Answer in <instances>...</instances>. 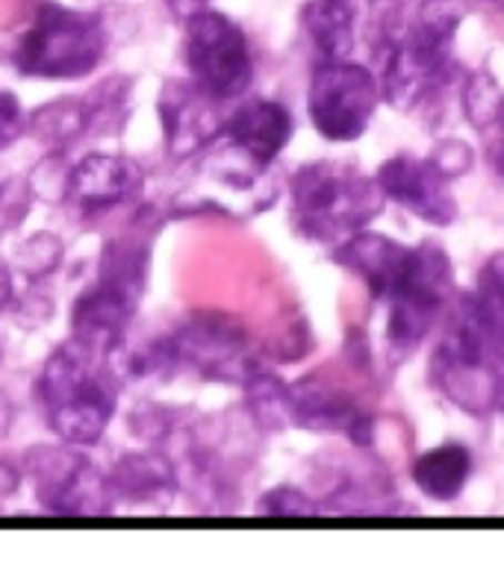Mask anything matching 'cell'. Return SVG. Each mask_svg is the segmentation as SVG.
<instances>
[{
  "label": "cell",
  "instance_id": "cell-27",
  "mask_svg": "<svg viewBox=\"0 0 504 568\" xmlns=\"http://www.w3.org/2000/svg\"><path fill=\"white\" fill-rule=\"evenodd\" d=\"M493 162H496V169L504 174V128H502V136H498L496 148H493Z\"/></svg>",
  "mask_w": 504,
  "mask_h": 568
},
{
  "label": "cell",
  "instance_id": "cell-18",
  "mask_svg": "<svg viewBox=\"0 0 504 568\" xmlns=\"http://www.w3.org/2000/svg\"><path fill=\"white\" fill-rule=\"evenodd\" d=\"M301 21L322 60H349L357 36V0H310Z\"/></svg>",
  "mask_w": 504,
  "mask_h": 568
},
{
  "label": "cell",
  "instance_id": "cell-21",
  "mask_svg": "<svg viewBox=\"0 0 504 568\" xmlns=\"http://www.w3.org/2000/svg\"><path fill=\"white\" fill-rule=\"evenodd\" d=\"M504 92L502 85L493 80V74H475L466 83V92H463V106H466V115L475 128H490V124H498V115H502Z\"/></svg>",
  "mask_w": 504,
  "mask_h": 568
},
{
  "label": "cell",
  "instance_id": "cell-9",
  "mask_svg": "<svg viewBox=\"0 0 504 568\" xmlns=\"http://www.w3.org/2000/svg\"><path fill=\"white\" fill-rule=\"evenodd\" d=\"M27 475L44 507L60 516L94 518L112 509L110 480L74 450V445L33 448L27 454Z\"/></svg>",
  "mask_w": 504,
  "mask_h": 568
},
{
  "label": "cell",
  "instance_id": "cell-3",
  "mask_svg": "<svg viewBox=\"0 0 504 568\" xmlns=\"http://www.w3.org/2000/svg\"><path fill=\"white\" fill-rule=\"evenodd\" d=\"M292 224L313 242H345L381 213L377 180L345 162H308L292 178Z\"/></svg>",
  "mask_w": 504,
  "mask_h": 568
},
{
  "label": "cell",
  "instance_id": "cell-17",
  "mask_svg": "<svg viewBox=\"0 0 504 568\" xmlns=\"http://www.w3.org/2000/svg\"><path fill=\"white\" fill-rule=\"evenodd\" d=\"M107 480H110L112 507L128 504L133 509L160 513L169 507L171 495H174V471H171L169 459L157 457V454L124 457Z\"/></svg>",
  "mask_w": 504,
  "mask_h": 568
},
{
  "label": "cell",
  "instance_id": "cell-4",
  "mask_svg": "<svg viewBox=\"0 0 504 568\" xmlns=\"http://www.w3.org/2000/svg\"><path fill=\"white\" fill-rule=\"evenodd\" d=\"M103 51L107 33L98 18L48 0L12 44V62L21 74L69 80L89 74Z\"/></svg>",
  "mask_w": 504,
  "mask_h": 568
},
{
  "label": "cell",
  "instance_id": "cell-25",
  "mask_svg": "<svg viewBox=\"0 0 504 568\" xmlns=\"http://www.w3.org/2000/svg\"><path fill=\"white\" fill-rule=\"evenodd\" d=\"M171 7V12H178V16L189 18L192 12H198V9L206 7V0H165Z\"/></svg>",
  "mask_w": 504,
  "mask_h": 568
},
{
  "label": "cell",
  "instance_id": "cell-28",
  "mask_svg": "<svg viewBox=\"0 0 504 568\" xmlns=\"http://www.w3.org/2000/svg\"><path fill=\"white\" fill-rule=\"evenodd\" d=\"M498 409L504 413V377H502V389H498Z\"/></svg>",
  "mask_w": 504,
  "mask_h": 568
},
{
  "label": "cell",
  "instance_id": "cell-22",
  "mask_svg": "<svg viewBox=\"0 0 504 568\" xmlns=\"http://www.w3.org/2000/svg\"><path fill=\"white\" fill-rule=\"evenodd\" d=\"M256 509H260L263 516L274 518H310L319 513L316 500H310L308 495L299 493V489H292V486L272 489V493L260 500V507Z\"/></svg>",
  "mask_w": 504,
  "mask_h": 568
},
{
  "label": "cell",
  "instance_id": "cell-24",
  "mask_svg": "<svg viewBox=\"0 0 504 568\" xmlns=\"http://www.w3.org/2000/svg\"><path fill=\"white\" fill-rule=\"evenodd\" d=\"M24 124V110H21V103H18L16 94H9L0 89V151L21 139Z\"/></svg>",
  "mask_w": 504,
  "mask_h": 568
},
{
  "label": "cell",
  "instance_id": "cell-8",
  "mask_svg": "<svg viewBox=\"0 0 504 568\" xmlns=\"http://www.w3.org/2000/svg\"><path fill=\"white\" fill-rule=\"evenodd\" d=\"M381 101L377 77L349 60H325L310 80V119L331 142H354L366 133Z\"/></svg>",
  "mask_w": 504,
  "mask_h": 568
},
{
  "label": "cell",
  "instance_id": "cell-11",
  "mask_svg": "<svg viewBox=\"0 0 504 568\" xmlns=\"http://www.w3.org/2000/svg\"><path fill=\"white\" fill-rule=\"evenodd\" d=\"M174 363H189L206 377H228L242 381L249 377L254 363L249 359V339L233 322L224 318H201L187 324L178 339L169 345Z\"/></svg>",
  "mask_w": 504,
  "mask_h": 568
},
{
  "label": "cell",
  "instance_id": "cell-16",
  "mask_svg": "<svg viewBox=\"0 0 504 568\" xmlns=\"http://www.w3.org/2000/svg\"><path fill=\"white\" fill-rule=\"evenodd\" d=\"M292 136L290 112L274 101H251L228 121V139L242 160L263 169L278 160Z\"/></svg>",
  "mask_w": 504,
  "mask_h": 568
},
{
  "label": "cell",
  "instance_id": "cell-12",
  "mask_svg": "<svg viewBox=\"0 0 504 568\" xmlns=\"http://www.w3.org/2000/svg\"><path fill=\"white\" fill-rule=\"evenodd\" d=\"M224 101L201 89L195 80H174L163 89L160 115H163L165 139L174 156H189L213 142L222 130L219 106Z\"/></svg>",
  "mask_w": 504,
  "mask_h": 568
},
{
  "label": "cell",
  "instance_id": "cell-5",
  "mask_svg": "<svg viewBox=\"0 0 504 568\" xmlns=\"http://www.w3.org/2000/svg\"><path fill=\"white\" fill-rule=\"evenodd\" d=\"M145 247L137 239H121L107 245L98 268V283L78 301L71 324L78 339L92 342L103 351H115L121 333L137 313L145 292Z\"/></svg>",
  "mask_w": 504,
  "mask_h": 568
},
{
  "label": "cell",
  "instance_id": "cell-6",
  "mask_svg": "<svg viewBox=\"0 0 504 568\" xmlns=\"http://www.w3.org/2000/svg\"><path fill=\"white\" fill-rule=\"evenodd\" d=\"M452 295V263L440 245L413 247L411 268L402 286L386 297V342L395 354H411L422 345L436 315Z\"/></svg>",
  "mask_w": 504,
  "mask_h": 568
},
{
  "label": "cell",
  "instance_id": "cell-7",
  "mask_svg": "<svg viewBox=\"0 0 504 568\" xmlns=\"http://www.w3.org/2000/svg\"><path fill=\"white\" fill-rule=\"evenodd\" d=\"M183 53L192 80L219 101L240 98L251 85L254 60H251L249 39L242 27L233 24L222 12L204 7L187 18Z\"/></svg>",
  "mask_w": 504,
  "mask_h": 568
},
{
  "label": "cell",
  "instance_id": "cell-2",
  "mask_svg": "<svg viewBox=\"0 0 504 568\" xmlns=\"http://www.w3.org/2000/svg\"><path fill=\"white\" fill-rule=\"evenodd\" d=\"M461 24V12L452 0H427L420 18L407 24L402 39L377 53L381 98L395 110L411 112L434 101L454 80L452 44Z\"/></svg>",
  "mask_w": 504,
  "mask_h": 568
},
{
  "label": "cell",
  "instance_id": "cell-23",
  "mask_svg": "<svg viewBox=\"0 0 504 568\" xmlns=\"http://www.w3.org/2000/svg\"><path fill=\"white\" fill-rule=\"evenodd\" d=\"M62 245L53 236L42 233V236L30 239L24 247H21V265L30 277H42V274L53 272L57 263H60Z\"/></svg>",
  "mask_w": 504,
  "mask_h": 568
},
{
  "label": "cell",
  "instance_id": "cell-20",
  "mask_svg": "<svg viewBox=\"0 0 504 568\" xmlns=\"http://www.w3.org/2000/svg\"><path fill=\"white\" fill-rule=\"evenodd\" d=\"M404 30H407L404 0H369L366 33L375 57L377 53H384L390 44L399 42Z\"/></svg>",
  "mask_w": 504,
  "mask_h": 568
},
{
  "label": "cell",
  "instance_id": "cell-26",
  "mask_svg": "<svg viewBox=\"0 0 504 568\" xmlns=\"http://www.w3.org/2000/svg\"><path fill=\"white\" fill-rule=\"evenodd\" d=\"M9 297H12V274H9L7 263L0 260V310L9 304Z\"/></svg>",
  "mask_w": 504,
  "mask_h": 568
},
{
  "label": "cell",
  "instance_id": "cell-13",
  "mask_svg": "<svg viewBox=\"0 0 504 568\" xmlns=\"http://www.w3.org/2000/svg\"><path fill=\"white\" fill-rule=\"evenodd\" d=\"M145 174L133 160L124 156H89L69 174L65 197L80 213H101L128 204L142 192Z\"/></svg>",
  "mask_w": 504,
  "mask_h": 568
},
{
  "label": "cell",
  "instance_id": "cell-1",
  "mask_svg": "<svg viewBox=\"0 0 504 568\" xmlns=\"http://www.w3.org/2000/svg\"><path fill=\"white\" fill-rule=\"evenodd\" d=\"M112 351L71 336L44 363L39 400L44 418L65 445H94L110 427L119 383L110 368Z\"/></svg>",
  "mask_w": 504,
  "mask_h": 568
},
{
  "label": "cell",
  "instance_id": "cell-15",
  "mask_svg": "<svg viewBox=\"0 0 504 568\" xmlns=\"http://www.w3.org/2000/svg\"><path fill=\"white\" fill-rule=\"evenodd\" d=\"M290 413L292 422L316 430L345 433L357 445H366L372 422L345 392L327 386V383L310 381L290 389Z\"/></svg>",
  "mask_w": 504,
  "mask_h": 568
},
{
  "label": "cell",
  "instance_id": "cell-29",
  "mask_svg": "<svg viewBox=\"0 0 504 568\" xmlns=\"http://www.w3.org/2000/svg\"><path fill=\"white\" fill-rule=\"evenodd\" d=\"M493 3H504V0H493Z\"/></svg>",
  "mask_w": 504,
  "mask_h": 568
},
{
  "label": "cell",
  "instance_id": "cell-10",
  "mask_svg": "<svg viewBox=\"0 0 504 568\" xmlns=\"http://www.w3.org/2000/svg\"><path fill=\"white\" fill-rule=\"evenodd\" d=\"M377 186L393 204L404 206L407 213L422 219L425 224L445 227L457 215V201L448 186L445 174L434 160L416 156H393L377 169Z\"/></svg>",
  "mask_w": 504,
  "mask_h": 568
},
{
  "label": "cell",
  "instance_id": "cell-19",
  "mask_svg": "<svg viewBox=\"0 0 504 568\" xmlns=\"http://www.w3.org/2000/svg\"><path fill=\"white\" fill-rule=\"evenodd\" d=\"M472 475V457L470 450L448 442L440 448L425 450L416 463H413V484L420 486L431 500H454L463 493V486Z\"/></svg>",
  "mask_w": 504,
  "mask_h": 568
},
{
  "label": "cell",
  "instance_id": "cell-14",
  "mask_svg": "<svg viewBox=\"0 0 504 568\" xmlns=\"http://www.w3.org/2000/svg\"><path fill=\"white\" fill-rule=\"evenodd\" d=\"M413 247H404L381 233L360 230L336 247V263L354 272L366 283L375 301H386L402 286L404 274L411 268Z\"/></svg>",
  "mask_w": 504,
  "mask_h": 568
}]
</instances>
